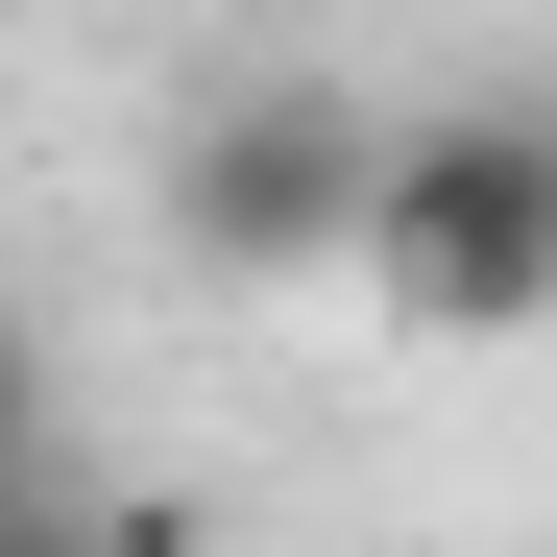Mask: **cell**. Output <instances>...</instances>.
Segmentation results:
<instances>
[{
  "mask_svg": "<svg viewBox=\"0 0 557 557\" xmlns=\"http://www.w3.org/2000/svg\"><path fill=\"white\" fill-rule=\"evenodd\" d=\"M363 267H388V315H436V339H509V315H557V98L388 122Z\"/></svg>",
  "mask_w": 557,
  "mask_h": 557,
  "instance_id": "1",
  "label": "cell"
},
{
  "mask_svg": "<svg viewBox=\"0 0 557 557\" xmlns=\"http://www.w3.org/2000/svg\"><path fill=\"white\" fill-rule=\"evenodd\" d=\"M363 195H388V122H363V98H315V73H267V98H219V146H195V243H219V267L363 243Z\"/></svg>",
  "mask_w": 557,
  "mask_h": 557,
  "instance_id": "2",
  "label": "cell"
},
{
  "mask_svg": "<svg viewBox=\"0 0 557 557\" xmlns=\"http://www.w3.org/2000/svg\"><path fill=\"white\" fill-rule=\"evenodd\" d=\"M533 436H557V363H533Z\"/></svg>",
  "mask_w": 557,
  "mask_h": 557,
  "instance_id": "3",
  "label": "cell"
}]
</instances>
